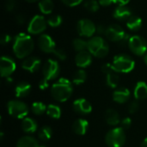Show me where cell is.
<instances>
[{
	"mask_svg": "<svg viewBox=\"0 0 147 147\" xmlns=\"http://www.w3.org/2000/svg\"><path fill=\"white\" fill-rule=\"evenodd\" d=\"M53 134V130L50 127L45 126L39 130L38 136L41 141H47L51 139Z\"/></svg>",
	"mask_w": 147,
	"mask_h": 147,
	"instance_id": "83f0119b",
	"label": "cell"
},
{
	"mask_svg": "<svg viewBox=\"0 0 147 147\" xmlns=\"http://www.w3.org/2000/svg\"><path fill=\"white\" fill-rule=\"evenodd\" d=\"M112 65L117 72L128 73L135 67L134 60L127 54H120L114 58Z\"/></svg>",
	"mask_w": 147,
	"mask_h": 147,
	"instance_id": "8992f818",
	"label": "cell"
},
{
	"mask_svg": "<svg viewBox=\"0 0 147 147\" xmlns=\"http://www.w3.org/2000/svg\"><path fill=\"white\" fill-rule=\"evenodd\" d=\"M76 65L80 68L88 67L92 62V54L89 51H83L78 53L75 58Z\"/></svg>",
	"mask_w": 147,
	"mask_h": 147,
	"instance_id": "2e32d148",
	"label": "cell"
},
{
	"mask_svg": "<svg viewBox=\"0 0 147 147\" xmlns=\"http://www.w3.org/2000/svg\"><path fill=\"white\" fill-rule=\"evenodd\" d=\"M129 49L133 53L138 56L144 55L147 51L146 40L140 35H133L128 40Z\"/></svg>",
	"mask_w": 147,
	"mask_h": 147,
	"instance_id": "9c48e42d",
	"label": "cell"
},
{
	"mask_svg": "<svg viewBox=\"0 0 147 147\" xmlns=\"http://www.w3.org/2000/svg\"><path fill=\"white\" fill-rule=\"evenodd\" d=\"M74 111L83 115H88L92 111V106L89 101L84 98H78L73 102L72 104Z\"/></svg>",
	"mask_w": 147,
	"mask_h": 147,
	"instance_id": "9a60e30c",
	"label": "cell"
},
{
	"mask_svg": "<svg viewBox=\"0 0 147 147\" xmlns=\"http://www.w3.org/2000/svg\"><path fill=\"white\" fill-rule=\"evenodd\" d=\"M59 71L60 68L59 63L53 59H48L45 63L42 68L44 78L47 79V81L56 78L59 74Z\"/></svg>",
	"mask_w": 147,
	"mask_h": 147,
	"instance_id": "8fae6325",
	"label": "cell"
},
{
	"mask_svg": "<svg viewBox=\"0 0 147 147\" xmlns=\"http://www.w3.org/2000/svg\"><path fill=\"white\" fill-rule=\"evenodd\" d=\"M89 127V122L84 119H78L74 121L72 125V130L78 135H84L86 134Z\"/></svg>",
	"mask_w": 147,
	"mask_h": 147,
	"instance_id": "7402d4cb",
	"label": "cell"
},
{
	"mask_svg": "<svg viewBox=\"0 0 147 147\" xmlns=\"http://www.w3.org/2000/svg\"><path fill=\"white\" fill-rule=\"evenodd\" d=\"M98 3L102 6H109L114 3L113 0H98Z\"/></svg>",
	"mask_w": 147,
	"mask_h": 147,
	"instance_id": "7bdbcfd3",
	"label": "cell"
},
{
	"mask_svg": "<svg viewBox=\"0 0 147 147\" xmlns=\"http://www.w3.org/2000/svg\"><path fill=\"white\" fill-rule=\"evenodd\" d=\"M105 35L109 40L113 42H118L121 45L128 44V40L130 39L129 35L124 31V29L117 24H112L109 26L107 28Z\"/></svg>",
	"mask_w": 147,
	"mask_h": 147,
	"instance_id": "5b68a950",
	"label": "cell"
},
{
	"mask_svg": "<svg viewBox=\"0 0 147 147\" xmlns=\"http://www.w3.org/2000/svg\"><path fill=\"white\" fill-rule=\"evenodd\" d=\"M31 91V85L27 82H20L16 84L15 88L16 96L22 98L27 96Z\"/></svg>",
	"mask_w": 147,
	"mask_h": 147,
	"instance_id": "ffe728a7",
	"label": "cell"
},
{
	"mask_svg": "<svg viewBox=\"0 0 147 147\" xmlns=\"http://www.w3.org/2000/svg\"><path fill=\"white\" fill-rule=\"evenodd\" d=\"M141 26H142V20L140 16L132 15L127 20V27L131 31H134V32L138 31L140 29Z\"/></svg>",
	"mask_w": 147,
	"mask_h": 147,
	"instance_id": "d4e9b609",
	"label": "cell"
},
{
	"mask_svg": "<svg viewBox=\"0 0 147 147\" xmlns=\"http://www.w3.org/2000/svg\"><path fill=\"white\" fill-rule=\"evenodd\" d=\"M61 1L63 2L64 4L70 6V7H74V6L79 5L83 2V0H61Z\"/></svg>",
	"mask_w": 147,
	"mask_h": 147,
	"instance_id": "d590c367",
	"label": "cell"
},
{
	"mask_svg": "<svg viewBox=\"0 0 147 147\" xmlns=\"http://www.w3.org/2000/svg\"><path fill=\"white\" fill-rule=\"evenodd\" d=\"M40 59L37 57H28L25 59L22 64V67L29 72H35L40 67Z\"/></svg>",
	"mask_w": 147,
	"mask_h": 147,
	"instance_id": "e0dca14e",
	"label": "cell"
},
{
	"mask_svg": "<svg viewBox=\"0 0 147 147\" xmlns=\"http://www.w3.org/2000/svg\"><path fill=\"white\" fill-rule=\"evenodd\" d=\"M47 107L40 102H35L32 104V111L36 115H41L45 112H47Z\"/></svg>",
	"mask_w": 147,
	"mask_h": 147,
	"instance_id": "1f68e13d",
	"label": "cell"
},
{
	"mask_svg": "<svg viewBox=\"0 0 147 147\" xmlns=\"http://www.w3.org/2000/svg\"><path fill=\"white\" fill-rule=\"evenodd\" d=\"M47 25V22L45 20V18L42 16L37 15L30 20L28 26V31L33 34H41L46 30Z\"/></svg>",
	"mask_w": 147,
	"mask_h": 147,
	"instance_id": "30bf717a",
	"label": "cell"
},
{
	"mask_svg": "<svg viewBox=\"0 0 147 147\" xmlns=\"http://www.w3.org/2000/svg\"><path fill=\"white\" fill-rule=\"evenodd\" d=\"M16 147H45V146L40 145L38 140L31 136H24L18 140Z\"/></svg>",
	"mask_w": 147,
	"mask_h": 147,
	"instance_id": "44dd1931",
	"label": "cell"
},
{
	"mask_svg": "<svg viewBox=\"0 0 147 147\" xmlns=\"http://www.w3.org/2000/svg\"><path fill=\"white\" fill-rule=\"evenodd\" d=\"M132 124V120L129 118V117H126L124 119H122L121 121V127L125 130V129H127L130 127Z\"/></svg>",
	"mask_w": 147,
	"mask_h": 147,
	"instance_id": "8d00e7d4",
	"label": "cell"
},
{
	"mask_svg": "<svg viewBox=\"0 0 147 147\" xmlns=\"http://www.w3.org/2000/svg\"><path fill=\"white\" fill-rule=\"evenodd\" d=\"M115 3H118L119 5H126L129 3L130 0H113Z\"/></svg>",
	"mask_w": 147,
	"mask_h": 147,
	"instance_id": "ee69618b",
	"label": "cell"
},
{
	"mask_svg": "<svg viewBox=\"0 0 147 147\" xmlns=\"http://www.w3.org/2000/svg\"><path fill=\"white\" fill-rule=\"evenodd\" d=\"M87 78V73L84 70H78L73 76L72 82L76 85H79L81 84H84Z\"/></svg>",
	"mask_w": 147,
	"mask_h": 147,
	"instance_id": "f546056e",
	"label": "cell"
},
{
	"mask_svg": "<svg viewBox=\"0 0 147 147\" xmlns=\"http://www.w3.org/2000/svg\"><path fill=\"white\" fill-rule=\"evenodd\" d=\"M106 144L109 147H121L126 141V135L122 127H115L108 132L105 136Z\"/></svg>",
	"mask_w": 147,
	"mask_h": 147,
	"instance_id": "52a82bcc",
	"label": "cell"
},
{
	"mask_svg": "<svg viewBox=\"0 0 147 147\" xmlns=\"http://www.w3.org/2000/svg\"><path fill=\"white\" fill-rule=\"evenodd\" d=\"M38 45L40 49L47 53H53L60 60H65L66 59V53L62 49L56 48V44L53 38L48 34H41L38 39Z\"/></svg>",
	"mask_w": 147,
	"mask_h": 147,
	"instance_id": "3957f363",
	"label": "cell"
},
{
	"mask_svg": "<svg viewBox=\"0 0 147 147\" xmlns=\"http://www.w3.org/2000/svg\"><path fill=\"white\" fill-rule=\"evenodd\" d=\"M11 40V36L8 34H4L1 36V39H0V42L2 45H6L8 44L9 41Z\"/></svg>",
	"mask_w": 147,
	"mask_h": 147,
	"instance_id": "f35d334b",
	"label": "cell"
},
{
	"mask_svg": "<svg viewBox=\"0 0 147 147\" xmlns=\"http://www.w3.org/2000/svg\"><path fill=\"white\" fill-rule=\"evenodd\" d=\"M7 109L9 114L16 119H24L28 114V106L22 101L12 100L7 104Z\"/></svg>",
	"mask_w": 147,
	"mask_h": 147,
	"instance_id": "ba28073f",
	"label": "cell"
},
{
	"mask_svg": "<svg viewBox=\"0 0 147 147\" xmlns=\"http://www.w3.org/2000/svg\"><path fill=\"white\" fill-rule=\"evenodd\" d=\"M27 2H29V3H34V2H37L39 0H26Z\"/></svg>",
	"mask_w": 147,
	"mask_h": 147,
	"instance_id": "7dc6e473",
	"label": "cell"
},
{
	"mask_svg": "<svg viewBox=\"0 0 147 147\" xmlns=\"http://www.w3.org/2000/svg\"><path fill=\"white\" fill-rule=\"evenodd\" d=\"M47 87H48V81L43 78V79H41V80L40 81L39 88H40V90H46Z\"/></svg>",
	"mask_w": 147,
	"mask_h": 147,
	"instance_id": "60d3db41",
	"label": "cell"
},
{
	"mask_svg": "<svg viewBox=\"0 0 147 147\" xmlns=\"http://www.w3.org/2000/svg\"><path fill=\"white\" fill-rule=\"evenodd\" d=\"M62 21H63V19L59 15H53L48 18L47 24L52 28H57V27L61 25Z\"/></svg>",
	"mask_w": 147,
	"mask_h": 147,
	"instance_id": "d6a6232c",
	"label": "cell"
},
{
	"mask_svg": "<svg viewBox=\"0 0 147 147\" xmlns=\"http://www.w3.org/2000/svg\"><path fill=\"white\" fill-rule=\"evenodd\" d=\"M34 40L27 34L20 33L14 39L13 51L18 59H23L28 56L34 50Z\"/></svg>",
	"mask_w": 147,
	"mask_h": 147,
	"instance_id": "6da1fadb",
	"label": "cell"
},
{
	"mask_svg": "<svg viewBox=\"0 0 147 147\" xmlns=\"http://www.w3.org/2000/svg\"><path fill=\"white\" fill-rule=\"evenodd\" d=\"M72 46L73 48L78 53L88 50V41L83 39H75L72 42Z\"/></svg>",
	"mask_w": 147,
	"mask_h": 147,
	"instance_id": "4dcf8cb0",
	"label": "cell"
},
{
	"mask_svg": "<svg viewBox=\"0 0 147 147\" xmlns=\"http://www.w3.org/2000/svg\"><path fill=\"white\" fill-rule=\"evenodd\" d=\"M134 97L137 100H144L147 98V84L145 82L137 83L134 89Z\"/></svg>",
	"mask_w": 147,
	"mask_h": 147,
	"instance_id": "603a6c76",
	"label": "cell"
},
{
	"mask_svg": "<svg viewBox=\"0 0 147 147\" xmlns=\"http://www.w3.org/2000/svg\"><path fill=\"white\" fill-rule=\"evenodd\" d=\"M99 3L96 0H87L84 3V8L90 11V12H96L99 9Z\"/></svg>",
	"mask_w": 147,
	"mask_h": 147,
	"instance_id": "836d02e7",
	"label": "cell"
},
{
	"mask_svg": "<svg viewBox=\"0 0 147 147\" xmlns=\"http://www.w3.org/2000/svg\"><path fill=\"white\" fill-rule=\"evenodd\" d=\"M105 120L107 123L110 126H116L119 123H121V119H120V115L118 112L112 109H109L106 111Z\"/></svg>",
	"mask_w": 147,
	"mask_h": 147,
	"instance_id": "cb8c5ba5",
	"label": "cell"
},
{
	"mask_svg": "<svg viewBox=\"0 0 147 147\" xmlns=\"http://www.w3.org/2000/svg\"><path fill=\"white\" fill-rule=\"evenodd\" d=\"M72 85L71 83L65 78H61L57 83H55L51 88V94L53 97L60 102L67 101L72 95Z\"/></svg>",
	"mask_w": 147,
	"mask_h": 147,
	"instance_id": "7a4b0ae2",
	"label": "cell"
},
{
	"mask_svg": "<svg viewBox=\"0 0 147 147\" xmlns=\"http://www.w3.org/2000/svg\"><path fill=\"white\" fill-rule=\"evenodd\" d=\"M130 98V91L127 88L121 87L113 93V99L117 103H125Z\"/></svg>",
	"mask_w": 147,
	"mask_h": 147,
	"instance_id": "ac0fdd59",
	"label": "cell"
},
{
	"mask_svg": "<svg viewBox=\"0 0 147 147\" xmlns=\"http://www.w3.org/2000/svg\"><path fill=\"white\" fill-rule=\"evenodd\" d=\"M15 61L7 56H3L0 61V72L3 78H9L16 70Z\"/></svg>",
	"mask_w": 147,
	"mask_h": 147,
	"instance_id": "5bb4252c",
	"label": "cell"
},
{
	"mask_svg": "<svg viewBox=\"0 0 147 147\" xmlns=\"http://www.w3.org/2000/svg\"><path fill=\"white\" fill-rule=\"evenodd\" d=\"M22 129L28 134L34 133L37 129V123L32 118H24L22 121Z\"/></svg>",
	"mask_w": 147,
	"mask_h": 147,
	"instance_id": "484cf974",
	"label": "cell"
},
{
	"mask_svg": "<svg viewBox=\"0 0 147 147\" xmlns=\"http://www.w3.org/2000/svg\"><path fill=\"white\" fill-rule=\"evenodd\" d=\"M88 51L96 58H103L109 53V47L102 37L95 36L88 41Z\"/></svg>",
	"mask_w": 147,
	"mask_h": 147,
	"instance_id": "277c9868",
	"label": "cell"
},
{
	"mask_svg": "<svg viewBox=\"0 0 147 147\" xmlns=\"http://www.w3.org/2000/svg\"><path fill=\"white\" fill-rule=\"evenodd\" d=\"M17 5V2L16 0H6V3H5V9L7 11L9 12H11L13 11L16 7Z\"/></svg>",
	"mask_w": 147,
	"mask_h": 147,
	"instance_id": "e575fe53",
	"label": "cell"
},
{
	"mask_svg": "<svg viewBox=\"0 0 147 147\" xmlns=\"http://www.w3.org/2000/svg\"><path fill=\"white\" fill-rule=\"evenodd\" d=\"M106 31H107V28L104 25H102V24H100V25H98L96 27V32L99 34H105Z\"/></svg>",
	"mask_w": 147,
	"mask_h": 147,
	"instance_id": "ab89813d",
	"label": "cell"
},
{
	"mask_svg": "<svg viewBox=\"0 0 147 147\" xmlns=\"http://www.w3.org/2000/svg\"><path fill=\"white\" fill-rule=\"evenodd\" d=\"M77 30L81 36L91 37L96 32V26L89 19H82L77 24Z\"/></svg>",
	"mask_w": 147,
	"mask_h": 147,
	"instance_id": "7c38bea8",
	"label": "cell"
},
{
	"mask_svg": "<svg viewBox=\"0 0 147 147\" xmlns=\"http://www.w3.org/2000/svg\"><path fill=\"white\" fill-rule=\"evenodd\" d=\"M144 61H145V63L147 65V53L145 55V57H144Z\"/></svg>",
	"mask_w": 147,
	"mask_h": 147,
	"instance_id": "bcb514c9",
	"label": "cell"
},
{
	"mask_svg": "<svg viewBox=\"0 0 147 147\" xmlns=\"http://www.w3.org/2000/svg\"><path fill=\"white\" fill-rule=\"evenodd\" d=\"M113 16L119 21H127L132 16V12L131 9L126 5H119L114 10Z\"/></svg>",
	"mask_w": 147,
	"mask_h": 147,
	"instance_id": "d6986e66",
	"label": "cell"
},
{
	"mask_svg": "<svg viewBox=\"0 0 147 147\" xmlns=\"http://www.w3.org/2000/svg\"><path fill=\"white\" fill-rule=\"evenodd\" d=\"M102 71L107 75L106 82L108 86L110 88H116L119 84V75L118 72L114 69L112 64H104L102 66Z\"/></svg>",
	"mask_w": 147,
	"mask_h": 147,
	"instance_id": "4fadbf2b",
	"label": "cell"
},
{
	"mask_svg": "<svg viewBox=\"0 0 147 147\" xmlns=\"http://www.w3.org/2000/svg\"><path fill=\"white\" fill-rule=\"evenodd\" d=\"M16 21L18 24H23L25 22V16L22 14H19L16 17Z\"/></svg>",
	"mask_w": 147,
	"mask_h": 147,
	"instance_id": "b9f144b4",
	"label": "cell"
},
{
	"mask_svg": "<svg viewBox=\"0 0 147 147\" xmlns=\"http://www.w3.org/2000/svg\"><path fill=\"white\" fill-rule=\"evenodd\" d=\"M140 147H147V138H146V139L143 140V142L141 143Z\"/></svg>",
	"mask_w": 147,
	"mask_h": 147,
	"instance_id": "f6af8a7d",
	"label": "cell"
},
{
	"mask_svg": "<svg viewBox=\"0 0 147 147\" xmlns=\"http://www.w3.org/2000/svg\"><path fill=\"white\" fill-rule=\"evenodd\" d=\"M54 8L53 3L52 0H40L39 3L40 11L45 15H48L53 12Z\"/></svg>",
	"mask_w": 147,
	"mask_h": 147,
	"instance_id": "4316f807",
	"label": "cell"
},
{
	"mask_svg": "<svg viewBox=\"0 0 147 147\" xmlns=\"http://www.w3.org/2000/svg\"><path fill=\"white\" fill-rule=\"evenodd\" d=\"M47 114L53 119H59L61 115V109L57 105L50 104L47 109Z\"/></svg>",
	"mask_w": 147,
	"mask_h": 147,
	"instance_id": "f1b7e54d",
	"label": "cell"
},
{
	"mask_svg": "<svg viewBox=\"0 0 147 147\" xmlns=\"http://www.w3.org/2000/svg\"><path fill=\"white\" fill-rule=\"evenodd\" d=\"M138 109H139V102L137 101L132 102L128 106V111L131 114H134Z\"/></svg>",
	"mask_w": 147,
	"mask_h": 147,
	"instance_id": "74e56055",
	"label": "cell"
}]
</instances>
